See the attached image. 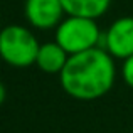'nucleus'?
Wrapping results in <instances>:
<instances>
[{
    "mask_svg": "<svg viewBox=\"0 0 133 133\" xmlns=\"http://www.w3.org/2000/svg\"><path fill=\"white\" fill-rule=\"evenodd\" d=\"M116 79L115 59L103 47L69 56L59 74L61 88L74 99L93 101L111 91Z\"/></svg>",
    "mask_w": 133,
    "mask_h": 133,
    "instance_id": "obj_1",
    "label": "nucleus"
},
{
    "mask_svg": "<svg viewBox=\"0 0 133 133\" xmlns=\"http://www.w3.org/2000/svg\"><path fill=\"white\" fill-rule=\"evenodd\" d=\"M101 39L103 34L94 19L66 15L56 27V42L69 56L101 47Z\"/></svg>",
    "mask_w": 133,
    "mask_h": 133,
    "instance_id": "obj_2",
    "label": "nucleus"
},
{
    "mask_svg": "<svg viewBox=\"0 0 133 133\" xmlns=\"http://www.w3.org/2000/svg\"><path fill=\"white\" fill-rule=\"evenodd\" d=\"M39 47L37 37L24 25L12 24L0 30V57L12 68H29L36 64Z\"/></svg>",
    "mask_w": 133,
    "mask_h": 133,
    "instance_id": "obj_3",
    "label": "nucleus"
},
{
    "mask_svg": "<svg viewBox=\"0 0 133 133\" xmlns=\"http://www.w3.org/2000/svg\"><path fill=\"white\" fill-rule=\"evenodd\" d=\"M101 47L113 59H128L133 56V17L116 19L101 39Z\"/></svg>",
    "mask_w": 133,
    "mask_h": 133,
    "instance_id": "obj_4",
    "label": "nucleus"
},
{
    "mask_svg": "<svg viewBox=\"0 0 133 133\" xmlns=\"http://www.w3.org/2000/svg\"><path fill=\"white\" fill-rule=\"evenodd\" d=\"M24 14L27 22L39 30L56 29L66 15L61 0H25Z\"/></svg>",
    "mask_w": 133,
    "mask_h": 133,
    "instance_id": "obj_5",
    "label": "nucleus"
},
{
    "mask_svg": "<svg viewBox=\"0 0 133 133\" xmlns=\"http://www.w3.org/2000/svg\"><path fill=\"white\" fill-rule=\"evenodd\" d=\"M68 59L69 54L56 41L54 42H44L41 44L39 52H37L36 66L47 74H61Z\"/></svg>",
    "mask_w": 133,
    "mask_h": 133,
    "instance_id": "obj_6",
    "label": "nucleus"
},
{
    "mask_svg": "<svg viewBox=\"0 0 133 133\" xmlns=\"http://www.w3.org/2000/svg\"><path fill=\"white\" fill-rule=\"evenodd\" d=\"M66 15L99 19L108 12L111 0H61Z\"/></svg>",
    "mask_w": 133,
    "mask_h": 133,
    "instance_id": "obj_7",
    "label": "nucleus"
},
{
    "mask_svg": "<svg viewBox=\"0 0 133 133\" xmlns=\"http://www.w3.org/2000/svg\"><path fill=\"white\" fill-rule=\"evenodd\" d=\"M121 76H123V81L127 83L130 88H133V56H130L128 59L123 61V66H121Z\"/></svg>",
    "mask_w": 133,
    "mask_h": 133,
    "instance_id": "obj_8",
    "label": "nucleus"
},
{
    "mask_svg": "<svg viewBox=\"0 0 133 133\" xmlns=\"http://www.w3.org/2000/svg\"><path fill=\"white\" fill-rule=\"evenodd\" d=\"M5 98H7V89H5V86H3V83H0V106L3 104Z\"/></svg>",
    "mask_w": 133,
    "mask_h": 133,
    "instance_id": "obj_9",
    "label": "nucleus"
},
{
    "mask_svg": "<svg viewBox=\"0 0 133 133\" xmlns=\"http://www.w3.org/2000/svg\"><path fill=\"white\" fill-rule=\"evenodd\" d=\"M0 30H2V29H0Z\"/></svg>",
    "mask_w": 133,
    "mask_h": 133,
    "instance_id": "obj_10",
    "label": "nucleus"
},
{
    "mask_svg": "<svg viewBox=\"0 0 133 133\" xmlns=\"http://www.w3.org/2000/svg\"><path fill=\"white\" fill-rule=\"evenodd\" d=\"M131 133H133V131H131Z\"/></svg>",
    "mask_w": 133,
    "mask_h": 133,
    "instance_id": "obj_11",
    "label": "nucleus"
}]
</instances>
